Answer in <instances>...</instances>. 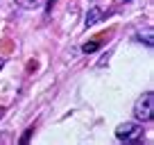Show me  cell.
Returning a JSON list of instances; mask_svg holds the SVG:
<instances>
[{
	"label": "cell",
	"mask_w": 154,
	"mask_h": 145,
	"mask_svg": "<svg viewBox=\"0 0 154 145\" xmlns=\"http://www.w3.org/2000/svg\"><path fill=\"white\" fill-rule=\"evenodd\" d=\"M134 116L138 122H149L154 118V93L147 91L136 100L134 104Z\"/></svg>",
	"instance_id": "6da1fadb"
},
{
	"label": "cell",
	"mask_w": 154,
	"mask_h": 145,
	"mask_svg": "<svg viewBox=\"0 0 154 145\" xmlns=\"http://www.w3.org/2000/svg\"><path fill=\"white\" fill-rule=\"evenodd\" d=\"M143 136V122H122L116 129V138L122 143H136Z\"/></svg>",
	"instance_id": "7a4b0ae2"
},
{
	"label": "cell",
	"mask_w": 154,
	"mask_h": 145,
	"mask_svg": "<svg viewBox=\"0 0 154 145\" xmlns=\"http://www.w3.org/2000/svg\"><path fill=\"white\" fill-rule=\"evenodd\" d=\"M100 18H102V9L100 7H91V9L86 11V18H84V27H93Z\"/></svg>",
	"instance_id": "3957f363"
},
{
	"label": "cell",
	"mask_w": 154,
	"mask_h": 145,
	"mask_svg": "<svg viewBox=\"0 0 154 145\" xmlns=\"http://www.w3.org/2000/svg\"><path fill=\"white\" fill-rule=\"evenodd\" d=\"M16 5L23 7V9H38L43 5V0H16Z\"/></svg>",
	"instance_id": "277c9868"
},
{
	"label": "cell",
	"mask_w": 154,
	"mask_h": 145,
	"mask_svg": "<svg viewBox=\"0 0 154 145\" xmlns=\"http://www.w3.org/2000/svg\"><path fill=\"white\" fill-rule=\"evenodd\" d=\"M97 48H100V43H97V41H88V43H84V45H82V52H86V54H88V52H95Z\"/></svg>",
	"instance_id": "5b68a950"
},
{
	"label": "cell",
	"mask_w": 154,
	"mask_h": 145,
	"mask_svg": "<svg viewBox=\"0 0 154 145\" xmlns=\"http://www.w3.org/2000/svg\"><path fill=\"white\" fill-rule=\"evenodd\" d=\"M32 131H34V127H27V131L23 134V138H20V143H29V138H32Z\"/></svg>",
	"instance_id": "8992f818"
},
{
	"label": "cell",
	"mask_w": 154,
	"mask_h": 145,
	"mask_svg": "<svg viewBox=\"0 0 154 145\" xmlns=\"http://www.w3.org/2000/svg\"><path fill=\"white\" fill-rule=\"evenodd\" d=\"M2 116H5V106H0V120H2Z\"/></svg>",
	"instance_id": "52a82bcc"
},
{
	"label": "cell",
	"mask_w": 154,
	"mask_h": 145,
	"mask_svg": "<svg viewBox=\"0 0 154 145\" xmlns=\"http://www.w3.org/2000/svg\"><path fill=\"white\" fill-rule=\"evenodd\" d=\"M122 2H131V0H122Z\"/></svg>",
	"instance_id": "ba28073f"
}]
</instances>
